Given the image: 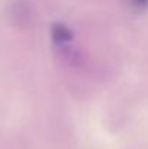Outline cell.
Here are the masks:
<instances>
[{
	"mask_svg": "<svg viewBox=\"0 0 148 149\" xmlns=\"http://www.w3.org/2000/svg\"><path fill=\"white\" fill-rule=\"evenodd\" d=\"M51 35L55 44H67L73 39V32L62 23H54L51 29Z\"/></svg>",
	"mask_w": 148,
	"mask_h": 149,
	"instance_id": "cell-1",
	"label": "cell"
},
{
	"mask_svg": "<svg viewBox=\"0 0 148 149\" xmlns=\"http://www.w3.org/2000/svg\"><path fill=\"white\" fill-rule=\"evenodd\" d=\"M132 6L135 9H145L148 7V0H131Z\"/></svg>",
	"mask_w": 148,
	"mask_h": 149,
	"instance_id": "cell-2",
	"label": "cell"
}]
</instances>
